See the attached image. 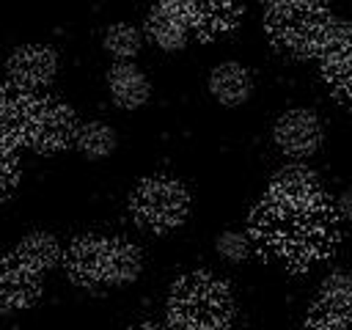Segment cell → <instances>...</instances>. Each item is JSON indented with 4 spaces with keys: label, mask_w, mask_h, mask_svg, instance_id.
<instances>
[{
    "label": "cell",
    "mask_w": 352,
    "mask_h": 330,
    "mask_svg": "<svg viewBox=\"0 0 352 330\" xmlns=\"http://www.w3.org/2000/svg\"><path fill=\"white\" fill-rule=\"evenodd\" d=\"M250 236L261 250L283 258L297 270L327 256L336 242L333 226L324 214V204L286 206L272 198H264L253 212Z\"/></svg>",
    "instance_id": "obj_1"
},
{
    "label": "cell",
    "mask_w": 352,
    "mask_h": 330,
    "mask_svg": "<svg viewBox=\"0 0 352 330\" xmlns=\"http://www.w3.org/2000/svg\"><path fill=\"white\" fill-rule=\"evenodd\" d=\"M234 297L209 272H190L173 283L168 300V330H228Z\"/></svg>",
    "instance_id": "obj_2"
},
{
    "label": "cell",
    "mask_w": 352,
    "mask_h": 330,
    "mask_svg": "<svg viewBox=\"0 0 352 330\" xmlns=\"http://www.w3.org/2000/svg\"><path fill=\"white\" fill-rule=\"evenodd\" d=\"M333 22L336 14L322 0H289L286 6L272 8L264 16L270 41L294 58L319 55Z\"/></svg>",
    "instance_id": "obj_3"
},
{
    "label": "cell",
    "mask_w": 352,
    "mask_h": 330,
    "mask_svg": "<svg viewBox=\"0 0 352 330\" xmlns=\"http://www.w3.org/2000/svg\"><path fill=\"white\" fill-rule=\"evenodd\" d=\"M129 212L138 226L148 231H170L190 214V192L182 182L168 176L143 179L129 195Z\"/></svg>",
    "instance_id": "obj_4"
},
{
    "label": "cell",
    "mask_w": 352,
    "mask_h": 330,
    "mask_svg": "<svg viewBox=\"0 0 352 330\" xmlns=\"http://www.w3.org/2000/svg\"><path fill=\"white\" fill-rule=\"evenodd\" d=\"M77 126H80V121L69 104L50 99V96H38L25 143L30 148H36L38 154H55L74 143Z\"/></svg>",
    "instance_id": "obj_5"
},
{
    "label": "cell",
    "mask_w": 352,
    "mask_h": 330,
    "mask_svg": "<svg viewBox=\"0 0 352 330\" xmlns=\"http://www.w3.org/2000/svg\"><path fill=\"white\" fill-rule=\"evenodd\" d=\"M272 140L286 157L302 160V157H311L322 146L324 129H322V121L314 110L292 107L283 116H278V121L272 126Z\"/></svg>",
    "instance_id": "obj_6"
},
{
    "label": "cell",
    "mask_w": 352,
    "mask_h": 330,
    "mask_svg": "<svg viewBox=\"0 0 352 330\" xmlns=\"http://www.w3.org/2000/svg\"><path fill=\"white\" fill-rule=\"evenodd\" d=\"M58 74V52L47 44H22L6 60V77L11 85L36 91Z\"/></svg>",
    "instance_id": "obj_7"
},
{
    "label": "cell",
    "mask_w": 352,
    "mask_h": 330,
    "mask_svg": "<svg viewBox=\"0 0 352 330\" xmlns=\"http://www.w3.org/2000/svg\"><path fill=\"white\" fill-rule=\"evenodd\" d=\"M41 297V272L25 267L14 256L0 258V311L30 308Z\"/></svg>",
    "instance_id": "obj_8"
},
{
    "label": "cell",
    "mask_w": 352,
    "mask_h": 330,
    "mask_svg": "<svg viewBox=\"0 0 352 330\" xmlns=\"http://www.w3.org/2000/svg\"><path fill=\"white\" fill-rule=\"evenodd\" d=\"M267 198L286 204V206H316L324 204L322 195V184L316 179L314 170L302 168V165H286L283 170H278L270 182V192Z\"/></svg>",
    "instance_id": "obj_9"
},
{
    "label": "cell",
    "mask_w": 352,
    "mask_h": 330,
    "mask_svg": "<svg viewBox=\"0 0 352 330\" xmlns=\"http://www.w3.org/2000/svg\"><path fill=\"white\" fill-rule=\"evenodd\" d=\"M38 94L16 88V85H0V140L8 146L25 143L33 110H36Z\"/></svg>",
    "instance_id": "obj_10"
},
{
    "label": "cell",
    "mask_w": 352,
    "mask_h": 330,
    "mask_svg": "<svg viewBox=\"0 0 352 330\" xmlns=\"http://www.w3.org/2000/svg\"><path fill=\"white\" fill-rule=\"evenodd\" d=\"M69 278L77 286L99 289L104 286V236H80L63 253Z\"/></svg>",
    "instance_id": "obj_11"
},
{
    "label": "cell",
    "mask_w": 352,
    "mask_h": 330,
    "mask_svg": "<svg viewBox=\"0 0 352 330\" xmlns=\"http://www.w3.org/2000/svg\"><path fill=\"white\" fill-rule=\"evenodd\" d=\"M242 16V0H190V30L217 36L231 30Z\"/></svg>",
    "instance_id": "obj_12"
},
{
    "label": "cell",
    "mask_w": 352,
    "mask_h": 330,
    "mask_svg": "<svg viewBox=\"0 0 352 330\" xmlns=\"http://www.w3.org/2000/svg\"><path fill=\"white\" fill-rule=\"evenodd\" d=\"M209 91L212 96L226 104V107H236L242 102L250 99L253 94V77L250 72L236 63V60H226V63H217L209 74Z\"/></svg>",
    "instance_id": "obj_13"
},
{
    "label": "cell",
    "mask_w": 352,
    "mask_h": 330,
    "mask_svg": "<svg viewBox=\"0 0 352 330\" xmlns=\"http://www.w3.org/2000/svg\"><path fill=\"white\" fill-rule=\"evenodd\" d=\"M107 91H110V96H113V102H116L118 107L135 110V107H140V104L148 102L151 85H148L146 74H143L138 66L121 60V63H116V66L107 72Z\"/></svg>",
    "instance_id": "obj_14"
},
{
    "label": "cell",
    "mask_w": 352,
    "mask_h": 330,
    "mask_svg": "<svg viewBox=\"0 0 352 330\" xmlns=\"http://www.w3.org/2000/svg\"><path fill=\"white\" fill-rule=\"evenodd\" d=\"M143 270L140 248L126 239H104V286H126Z\"/></svg>",
    "instance_id": "obj_15"
},
{
    "label": "cell",
    "mask_w": 352,
    "mask_h": 330,
    "mask_svg": "<svg viewBox=\"0 0 352 330\" xmlns=\"http://www.w3.org/2000/svg\"><path fill=\"white\" fill-rule=\"evenodd\" d=\"M60 256L63 253H60L58 239L52 234H47V231H30L14 248V258H19L25 267H30L36 272L52 270L60 261Z\"/></svg>",
    "instance_id": "obj_16"
},
{
    "label": "cell",
    "mask_w": 352,
    "mask_h": 330,
    "mask_svg": "<svg viewBox=\"0 0 352 330\" xmlns=\"http://www.w3.org/2000/svg\"><path fill=\"white\" fill-rule=\"evenodd\" d=\"M146 33H148V38H151L160 50H165V52H179V50H184V47H187V38H190V28H187L179 16L168 14L162 6H154V8L148 11V16H146Z\"/></svg>",
    "instance_id": "obj_17"
},
{
    "label": "cell",
    "mask_w": 352,
    "mask_h": 330,
    "mask_svg": "<svg viewBox=\"0 0 352 330\" xmlns=\"http://www.w3.org/2000/svg\"><path fill=\"white\" fill-rule=\"evenodd\" d=\"M116 129L104 121H85L77 126V135H74V146L82 157L88 160H104L116 151Z\"/></svg>",
    "instance_id": "obj_18"
},
{
    "label": "cell",
    "mask_w": 352,
    "mask_h": 330,
    "mask_svg": "<svg viewBox=\"0 0 352 330\" xmlns=\"http://www.w3.org/2000/svg\"><path fill=\"white\" fill-rule=\"evenodd\" d=\"M140 44H143L140 30L132 28V25H126V22H116V25H110V28L104 30V36H102V47H104V52H107L110 58H116L118 63L135 58V55L140 52Z\"/></svg>",
    "instance_id": "obj_19"
},
{
    "label": "cell",
    "mask_w": 352,
    "mask_h": 330,
    "mask_svg": "<svg viewBox=\"0 0 352 330\" xmlns=\"http://www.w3.org/2000/svg\"><path fill=\"white\" fill-rule=\"evenodd\" d=\"M322 60V74L330 82L333 91H338L341 96L352 99V44H346L338 52H330Z\"/></svg>",
    "instance_id": "obj_20"
},
{
    "label": "cell",
    "mask_w": 352,
    "mask_h": 330,
    "mask_svg": "<svg viewBox=\"0 0 352 330\" xmlns=\"http://www.w3.org/2000/svg\"><path fill=\"white\" fill-rule=\"evenodd\" d=\"M305 330H352V302L333 305L316 300L305 319Z\"/></svg>",
    "instance_id": "obj_21"
},
{
    "label": "cell",
    "mask_w": 352,
    "mask_h": 330,
    "mask_svg": "<svg viewBox=\"0 0 352 330\" xmlns=\"http://www.w3.org/2000/svg\"><path fill=\"white\" fill-rule=\"evenodd\" d=\"M319 302H333V305L352 302V275L349 272H330L319 286Z\"/></svg>",
    "instance_id": "obj_22"
},
{
    "label": "cell",
    "mask_w": 352,
    "mask_h": 330,
    "mask_svg": "<svg viewBox=\"0 0 352 330\" xmlns=\"http://www.w3.org/2000/svg\"><path fill=\"white\" fill-rule=\"evenodd\" d=\"M217 253L226 261H245L250 256V239L239 231H223L217 236Z\"/></svg>",
    "instance_id": "obj_23"
},
{
    "label": "cell",
    "mask_w": 352,
    "mask_h": 330,
    "mask_svg": "<svg viewBox=\"0 0 352 330\" xmlns=\"http://www.w3.org/2000/svg\"><path fill=\"white\" fill-rule=\"evenodd\" d=\"M19 179V162L14 154V146L0 140V198H6Z\"/></svg>",
    "instance_id": "obj_24"
},
{
    "label": "cell",
    "mask_w": 352,
    "mask_h": 330,
    "mask_svg": "<svg viewBox=\"0 0 352 330\" xmlns=\"http://www.w3.org/2000/svg\"><path fill=\"white\" fill-rule=\"evenodd\" d=\"M336 206H338L336 212H338L344 220H352V187L338 195V204H336Z\"/></svg>",
    "instance_id": "obj_25"
},
{
    "label": "cell",
    "mask_w": 352,
    "mask_h": 330,
    "mask_svg": "<svg viewBox=\"0 0 352 330\" xmlns=\"http://www.w3.org/2000/svg\"><path fill=\"white\" fill-rule=\"evenodd\" d=\"M258 3H261L267 11H272V8H280V6H286L289 0H258Z\"/></svg>",
    "instance_id": "obj_26"
},
{
    "label": "cell",
    "mask_w": 352,
    "mask_h": 330,
    "mask_svg": "<svg viewBox=\"0 0 352 330\" xmlns=\"http://www.w3.org/2000/svg\"><path fill=\"white\" fill-rule=\"evenodd\" d=\"M132 330H168V327H157V324H138Z\"/></svg>",
    "instance_id": "obj_27"
}]
</instances>
